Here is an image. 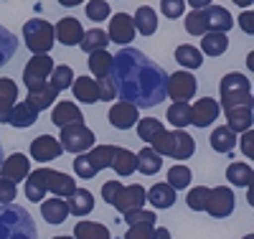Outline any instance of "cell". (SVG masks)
<instances>
[{"label": "cell", "mask_w": 254, "mask_h": 239, "mask_svg": "<svg viewBox=\"0 0 254 239\" xmlns=\"http://www.w3.org/2000/svg\"><path fill=\"white\" fill-rule=\"evenodd\" d=\"M110 81L120 102H130L137 110L140 107L147 110V107H158L165 99L168 74L160 64L147 59L142 51L122 46L117 54H112Z\"/></svg>", "instance_id": "cell-1"}, {"label": "cell", "mask_w": 254, "mask_h": 239, "mask_svg": "<svg viewBox=\"0 0 254 239\" xmlns=\"http://www.w3.org/2000/svg\"><path fill=\"white\" fill-rule=\"evenodd\" d=\"M74 191H76V181L54 168H38V170L28 173V178H26V199L33 204H41L46 199V193L66 199Z\"/></svg>", "instance_id": "cell-2"}, {"label": "cell", "mask_w": 254, "mask_h": 239, "mask_svg": "<svg viewBox=\"0 0 254 239\" xmlns=\"http://www.w3.org/2000/svg\"><path fill=\"white\" fill-rule=\"evenodd\" d=\"M0 239H38L33 216L15 204H0Z\"/></svg>", "instance_id": "cell-3"}, {"label": "cell", "mask_w": 254, "mask_h": 239, "mask_svg": "<svg viewBox=\"0 0 254 239\" xmlns=\"http://www.w3.org/2000/svg\"><path fill=\"white\" fill-rule=\"evenodd\" d=\"M150 148L158 156H168V158H176V160H188L196 153V140L188 133H183V130H173V133H160L150 143Z\"/></svg>", "instance_id": "cell-4"}, {"label": "cell", "mask_w": 254, "mask_h": 239, "mask_svg": "<svg viewBox=\"0 0 254 239\" xmlns=\"http://www.w3.org/2000/svg\"><path fill=\"white\" fill-rule=\"evenodd\" d=\"M219 92H221V104L224 112L226 110H234V107H252V86L249 79L239 72H231L221 79L219 84Z\"/></svg>", "instance_id": "cell-5"}, {"label": "cell", "mask_w": 254, "mask_h": 239, "mask_svg": "<svg viewBox=\"0 0 254 239\" xmlns=\"http://www.w3.org/2000/svg\"><path fill=\"white\" fill-rule=\"evenodd\" d=\"M23 38H26V46L33 54H49L54 49V43H56L54 26L49 23L46 18H31V20H26Z\"/></svg>", "instance_id": "cell-6"}, {"label": "cell", "mask_w": 254, "mask_h": 239, "mask_svg": "<svg viewBox=\"0 0 254 239\" xmlns=\"http://www.w3.org/2000/svg\"><path fill=\"white\" fill-rule=\"evenodd\" d=\"M61 140H59V145H61V150H66V153H87L89 148H94L97 145V138H94V133L84 125V122H79V125H66V127H61V135H59Z\"/></svg>", "instance_id": "cell-7"}, {"label": "cell", "mask_w": 254, "mask_h": 239, "mask_svg": "<svg viewBox=\"0 0 254 239\" xmlns=\"http://www.w3.org/2000/svg\"><path fill=\"white\" fill-rule=\"evenodd\" d=\"M54 59L49 54H33L31 61L26 64V69H23V81H26V89H38V86H44L49 84V77L54 72Z\"/></svg>", "instance_id": "cell-8"}, {"label": "cell", "mask_w": 254, "mask_h": 239, "mask_svg": "<svg viewBox=\"0 0 254 239\" xmlns=\"http://www.w3.org/2000/svg\"><path fill=\"white\" fill-rule=\"evenodd\" d=\"M198 84H196V77L181 69V72H173L168 74V84H165V97H171L173 102H188L190 97L196 94Z\"/></svg>", "instance_id": "cell-9"}, {"label": "cell", "mask_w": 254, "mask_h": 239, "mask_svg": "<svg viewBox=\"0 0 254 239\" xmlns=\"http://www.w3.org/2000/svg\"><path fill=\"white\" fill-rule=\"evenodd\" d=\"M208 216L214 219H226L234 211V193H231L229 186H216L208 191V204H206Z\"/></svg>", "instance_id": "cell-10"}, {"label": "cell", "mask_w": 254, "mask_h": 239, "mask_svg": "<svg viewBox=\"0 0 254 239\" xmlns=\"http://www.w3.org/2000/svg\"><path fill=\"white\" fill-rule=\"evenodd\" d=\"M135 23H132V15L127 13H115L110 15V31H107V38L120 43V46H130V41L135 38Z\"/></svg>", "instance_id": "cell-11"}, {"label": "cell", "mask_w": 254, "mask_h": 239, "mask_svg": "<svg viewBox=\"0 0 254 239\" xmlns=\"http://www.w3.org/2000/svg\"><path fill=\"white\" fill-rule=\"evenodd\" d=\"M145 188L140 183H130V186H122L117 199H115V209L120 214H127V211H135V209H145Z\"/></svg>", "instance_id": "cell-12"}, {"label": "cell", "mask_w": 254, "mask_h": 239, "mask_svg": "<svg viewBox=\"0 0 254 239\" xmlns=\"http://www.w3.org/2000/svg\"><path fill=\"white\" fill-rule=\"evenodd\" d=\"M221 112V107L216 99H211V97H201L198 102L190 104V125H196V127H208L211 122H214Z\"/></svg>", "instance_id": "cell-13"}, {"label": "cell", "mask_w": 254, "mask_h": 239, "mask_svg": "<svg viewBox=\"0 0 254 239\" xmlns=\"http://www.w3.org/2000/svg\"><path fill=\"white\" fill-rule=\"evenodd\" d=\"M28 173H31V163L23 153H13L5 158V163L0 165V178H5V181H26L28 178Z\"/></svg>", "instance_id": "cell-14"}, {"label": "cell", "mask_w": 254, "mask_h": 239, "mask_svg": "<svg viewBox=\"0 0 254 239\" xmlns=\"http://www.w3.org/2000/svg\"><path fill=\"white\" fill-rule=\"evenodd\" d=\"M107 117H110V125H112V127H117V130H130V127L137 125L140 112H137V107L130 104V102H115Z\"/></svg>", "instance_id": "cell-15"}, {"label": "cell", "mask_w": 254, "mask_h": 239, "mask_svg": "<svg viewBox=\"0 0 254 239\" xmlns=\"http://www.w3.org/2000/svg\"><path fill=\"white\" fill-rule=\"evenodd\" d=\"M54 36H56V41L64 43V46H79L81 38H84V28H81V23L76 18L66 15L54 26Z\"/></svg>", "instance_id": "cell-16"}, {"label": "cell", "mask_w": 254, "mask_h": 239, "mask_svg": "<svg viewBox=\"0 0 254 239\" xmlns=\"http://www.w3.org/2000/svg\"><path fill=\"white\" fill-rule=\"evenodd\" d=\"M61 145H59V140L56 138H51V135H38L33 143H31V158H36V160H41V163H49V160H56V158H61Z\"/></svg>", "instance_id": "cell-17"}, {"label": "cell", "mask_w": 254, "mask_h": 239, "mask_svg": "<svg viewBox=\"0 0 254 239\" xmlns=\"http://www.w3.org/2000/svg\"><path fill=\"white\" fill-rule=\"evenodd\" d=\"M203 13V20H206V33L208 31H219V33H226L231 31V26H234V18H231V13L221 5H208L201 10Z\"/></svg>", "instance_id": "cell-18"}, {"label": "cell", "mask_w": 254, "mask_h": 239, "mask_svg": "<svg viewBox=\"0 0 254 239\" xmlns=\"http://www.w3.org/2000/svg\"><path fill=\"white\" fill-rule=\"evenodd\" d=\"M51 122H54L56 127L79 125V122H84V115H81V110H79V107H76L74 102H59V104H54Z\"/></svg>", "instance_id": "cell-19"}, {"label": "cell", "mask_w": 254, "mask_h": 239, "mask_svg": "<svg viewBox=\"0 0 254 239\" xmlns=\"http://www.w3.org/2000/svg\"><path fill=\"white\" fill-rule=\"evenodd\" d=\"M71 89H74V97L84 104H94L99 102V86H97V79L94 77H76L71 81Z\"/></svg>", "instance_id": "cell-20"}, {"label": "cell", "mask_w": 254, "mask_h": 239, "mask_svg": "<svg viewBox=\"0 0 254 239\" xmlns=\"http://www.w3.org/2000/svg\"><path fill=\"white\" fill-rule=\"evenodd\" d=\"M18 102V86L13 79H0V122H8Z\"/></svg>", "instance_id": "cell-21"}, {"label": "cell", "mask_w": 254, "mask_h": 239, "mask_svg": "<svg viewBox=\"0 0 254 239\" xmlns=\"http://www.w3.org/2000/svg\"><path fill=\"white\" fill-rule=\"evenodd\" d=\"M120 178H130L132 173L137 170V158L132 150H127V148H117L115 150V158H112V165H110Z\"/></svg>", "instance_id": "cell-22"}, {"label": "cell", "mask_w": 254, "mask_h": 239, "mask_svg": "<svg viewBox=\"0 0 254 239\" xmlns=\"http://www.w3.org/2000/svg\"><path fill=\"white\" fill-rule=\"evenodd\" d=\"M66 209L74 216H87L94 211V196L87 188H76L71 196H66Z\"/></svg>", "instance_id": "cell-23"}, {"label": "cell", "mask_w": 254, "mask_h": 239, "mask_svg": "<svg viewBox=\"0 0 254 239\" xmlns=\"http://www.w3.org/2000/svg\"><path fill=\"white\" fill-rule=\"evenodd\" d=\"M229 49V36L226 33H219V31H208V33H203L201 36V54H206V56H221L224 51Z\"/></svg>", "instance_id": "cell-24"}, {"label": "cell", "mask_w": 254, "mask_h": 239, "mask_svg": "<svg viewBox=\"0 0 254 239\" xmlns=\"http://www.w3.org/2000/svg\"><path fill=\"white\" fill-rule=\"evenodd\" d=\"M115 150H117V145H94V148H89L84 156H87V160H89L92 170H94V173H99L102 168H110V165H112Z\"/></svg>", "instance_id": "cell-25"}, {"label": "cell", "mask_w": 254, "mask_h": 239, "mask_svg": "<svg viewBox=\"0 0 254 239\" xmlns=\"http://www.w3.org/2000/svg\"><path fill=\"white\" fill-rule=\"evenodd\" d=\"M145 199L150 201L155 209H171L176 204V191L163 181V183L150 186V191H145Z\"/></svg>", "instance_id": "cell-26"}, {"label": "cell", "mask_w": 254, "mask_h": 239, "mask_svg": "<svg viewBox=\"0 0 254 239\" xmlns=\"http://www.w3.org/2000/svg\"><path fill=\"white\" fill-rule=\"evenodd\" d=\"M41 216L49 222V224H64L69 216V209H66V201L64 199H46L41 201Z\"/></svg>", "instance_id": "cell-27"}, {"label": "cell", "mask_w": 254, "mask_h": 239, "mask_svg": "<svg viewBox=\"0 0 254 239\" xmlns=\"http://www.w3.org/2000/svg\"><path fill=\"white\" fill-rule=\"evenodd\" d=\"M252 107H234V110H226V127L231 133H247L252 130Z\"/></svg>", "instance_id": "cell-28"}, {"label": "cell", "mask_w": 254, "mask_h": 239, "mask_svg": "<svg viewBox=\"0 0 254 239\" xmlns=\"http://www.w3.org/2000/svg\"><path fill=\"white\" fill-rule=\"evenodd\" d=\"M132 23H135V31L140 36H153L158 31V15L153 8H147V5H140L132 15Z\"/></svg>", "instance_id": "cell-29"}, {"label": "cell", "mask_w": 254, "mask_h": 239, "mask_svg": "<svg viewBox=\"0 0 254 239\" xmlns=\"http://www.w3.org/2000/svg\"><path fill=\"white\" fill-rule=\"evenodd\" d=\"M135 158H137V170L142 176H155L163 168V156H158L150 145H145L140 153H135Z\"/></svg>", "instance_id": "cell-30"}, {"label": "cell", "mask_w": 254, "mask_h": 239, "mask_svg": "<svg viewBox=\"0 0 254 239\" xmlns=\"http://www.w3.org/2000/svg\"><path fill=\"white\" fill-rule=\"evenodd\" d=\"M56 94H59V92L54 89L51 84H44V86H38V89H31L28 97H26V102L33 107L36 112H44L46 107H51V104L56 102Z\"/></svg>", "instance_id": "cell-31"}, {"label": "cell", "mask_w": 254, "mask_h": 239, "mask_svg": "<svg viewBox=\"0 0 254 239\" xmlns=\"http://www.w3.org/2000/svg\"><path fill=\"white\" fill-rule=\"evenodd\" d=\"M36 120H38V112L33 110V107H31L28 102H15L8 125H13V127H18V130H23V127L36 125Z\"/></svg>", "instance_id": "cell-32"}, {"label": "cell", "mask_w": 254, "mask_h": 239, "mask_svg": "<svg viewBox=\"0 0 254 239\" xmlns=\"http://www.w3.org/2000/svg\"><path fill=\"white\" fill-rule=\"evenodd\" d=\"M176 61L186 72H193V69H201L203 67V56L196 46H190V43H183V46L176 49Z\"/></svg>", "instance_id": "cell-33"}, {"label": "cell", "mask_w": 254, "mask_h": 239, "mask_svg": "<svg viewBox=\"0 0 254 239\" xmlns=\"http://www.w3.org/2000/svg\"><path fill=\"white\" fill-rule=\"evenodd\" d=\"M234 145H237V133H231L226 125L216 127L214 133H211V148H214L216 153H229L231 156Z\"/></svg>", "instance_id": "cell-34"}, {"label": "cell", "mask_w": 254, "mask_h": 239, "mask_svg": "<svg viewBox=\"0 0 254 239\" xmlns=\"http://www.w3.org/2000/svg\"><path fill=\"white\" fill-rule=\"evenodd\" d=\"M110 69H112V54H110L107 49L89 54V72L94 74V79L110 77Z\"/></svg>", "instance_id": "cell-35"}, {"label": "cell", "mask_w": 254, "mask_h": 239, "mask_svg": "<svg viewBox=\"0 0 254 239\" xmlns=\"http://www.w3.org/2000/svg\"><path fill=\"white\" fill-rule=\"evenodd\" d=\"M135 127H137V138H140V140H145V145H150L160 133H165L163 122H160V120H155V117H140Z\"/></svg>", "instance_id": "cell-36"}, {"label": "cell", "mask_w": 254, "mask_h": 239, "mask_svg": "<svg viewBox=\"0 0 254 239\" xmlns=\"http://www.w3.org/2000/svg\"><path fill=\"white\" fill-rule=\"evenodd\" d=\"M107 43H110L107 31H102V28H92V31L84 33V38H81L79 46H81V51H84V54H94V51L107 49Z\"/></svg>", "instance_id": "cell-37"}, {"label": "cell", "mask_w": 254, "mask_h": 239, "mask_svg": "<svg viewBox=\"0 0 254 239\" xmlns=\"http://www.w3.org/2000/svg\"><path fill=\"white\" fill-rule=\"evenodd\" d=\"M74 239H110V232L97 222H79L74 227Z\"/></svg>", "instance_id": "cell-38"}, {"label": "cell", "mask_w": 254, "mask_h": 239, "mask_svg": "<svg viewBox=\"0 0 254 239\" xmlns=\"http://www.w3.org/2000/svg\"><path fill=\"white\" fill-rule=\"evenodd\" d=\"M168 122L171 125H176L178 130H183V127H188L190 125V104L188 102H173L171 107H168Z\"/></svg>", "instance_id": "cell-39"}, {"label": "cell", "mask_w": 254, "mask_h": 239, "mask_svg": "<svg viewBox=\"0 0 254 239\" xmlns=\"http://www.w3.org/2000/svg\"><path fill=\"white\" fill-rule=\"evenodd\" d=\"M226 178L234 186H249L254 181V170L249 163H231L226 168Z\"/></svg>", "instance_id": "cell-40"}, {"label": "cell", "mask_w": 254, "mask_h": 239, "mask_svg": "<svg viewBox=\"0 0 254 239\" xmlns=\"http://www.w3.org/2000/svg\"><path fill=\"white\" fill-rule=\"evenodd\" d=\"M15 49H18V38L0 23V67H5V64L15 56Z\"/></svg>", "instance_id": "cell-41"}, {"label": "cell", "mask_w": 254, "mask_h": 239, "mask_svg": "<svg viewBox=\"0 0 254 239\" xmlns=\"http://www.w3.org/2000/svg\"><path fill=\"white\" fill-rule=\"evenodd\" d=\"M193 181V176H190V168L186 165H173V168H168V186H171L173 191H181V188H188V183Z\"/></svg>", "instance_id": "cell-42"}, {"label": "cell", "mask_w": 254, "mask_h": 239, "mask_svg": "<svg viewBox=\"0 0 254 239\" xmlns=\"http://www.w3.org/2000/svg\"><path fill=\"white\" fill-rule=\"evenodd\" d=\"M74 81V72L71 67H66V64H61V67H54L51 77H49V84L54 86L56 92H64V89H69Z\"/></svg>", "instance_id": "cell-43"}, {"label": "cell", "mask_w": 254, "mask_h": 239, "mask_svg": "<svg viewBox=\"0 0 254 239\" xmlns=\"http://www.w3.org/2000/svg\"><path fill=\"white\" fill-rule=\"evenodd\" d=\"M208 191L206 186H196V188H190L188 191V196H186V204L190 211H206V204H208Z\"/></svg>", "instance_id": "cell-44"}, {"label": "cell", "mask_w": 254, "mask_h": 239, "mask_svg": "<svg viewBox=\"0 0 254 239\" xmlns=\"http://www.w3.org/2000/svg\"><path fill=\"white\" fill-rule=\"evenodd\" d=\"M112 15V8L107 0H89L87 3V18L97 20V23H102V20H107Z\"/></svg>", "instance_id": "cell-45"}, {"label": "cell", "mask_w": 254, "mask_h": 239, "mask_svg": "<svg viewBox=\"0 0 254 239\" xmlns=\"http://www.w3.org/2000/svg\"><path fill=\"white\" fill-rule=\"evenodd\" d=\"M186 31L190 36H203L206 33V20H203V13L201 10H190L186 15Z\"/></svg>", "instance_id": "cell-46"}, {"label": "cell", "mask_w": 254, "mask_h": 239, "mask_svg": "<svg viewBox=\"0 0 254 239\" xmlns=\"http://www.w3.org/2000/svg\"><path fill=\"white\" fill-rule=\"evenodd\" d=\"M125 222H127V227H132V224H155L158 222V216L153 214V211H147V209H135V211H127L125 214Z\"/></svg>", "instance_id": "cell-47"}, {"label": "cell", "mask_w": 254, "mask_h": 239, "mask_svg": "<svg viewBox=\"0 0 254 239\" xmlns=\"http://www.w3.org/2000/svg\"><path fill=\"white\" fill-rule=\"evenodd\" d=\"M160 10L168 20H176L186 13V0H160Z\"/></svg>", "instance_id": "cell-48"}, {"label": "cell", "mask_w": 254, "mask_h": 239, "mask_svg": "<svg viewBox=\"0 0 254 239\" xmlns=\"http://www.w3.org/2000/svg\"><path fill=\"white\" fill-rule=\"evenodd\" d=\"M155 234V224H132V227H127V234L125 239H153Z\"/></svg>", "instance_id": "cell-49"}, {"label": "cell", "mask_w": 254, "mask_h": 239, "mask_svg": "<svg viewBox=\"0 0 254 239\" xmlns=\"http://www.w3.org/2000/svg\"><path fill=\"white\" fill-rule=\"evenodd\" d=\"M18 196V188L13 181L0 178V204H13V199Z\"/></svg>", "instance_id": "cell-50"}, {"label": "cell", "mask_w": 254, "mask_h": 239, "mask_svg": "<svg viewBox=\"0 0 254 239\" xmlns=\"http://www.w3.org/2000/svg\"><path fill=\"white\" fill-rule=\"evenodd\" d=\"M97 86H99V99H102V102H112V99H117V94H115V86H112L110 77L97 79Z\"/></svg>", "instance_id": "cell-51"}, {"label": "cell", "mask_w": 254, "mask_h": 239, "mask_svg": "<svg viewBox=\"0 0 254 239\" xmlns=\"http://www.w3.org/2000/svg\"><path fill=\"white\" fill-rule=\"evenodd\" d=\"M120 188H122V181H107V183L102 186V199L107 201V204H115Z\"/></svg>", "instance_id": "cell-52"}, {"label": "cell", "mask_w": 254, "mask_h": 239, "mask_svg": "<svg viewBox=\"0 0 254 239\" xmlns=\"http://www.w3.org/2000/svg\"><path fill=\"white\" fill-rule=\"evenodd\" d=\"M242 143V153L244 158H254V130H247V133H242V138H237Z\"/></svg>", "instance_id": "cell-53"}, {"label": "cell", "mask_w": 254, "mask_h": 239, "mask_svg": "<svg viewBox=\"0 0 254 239\" xmlns=\"http://www.w3.org/2000/svg\"><path fill=\"white\" fill-rule=\"evenodd\" d=\"M239 26H242L244 33H249V36L254 33V13H252V10H244V13L239 15Z\"/></svg>", "instance_id": "cell-54"}, {"label": "cell", "mask_w": 254, "mask_h": 239, "mask_svg": "<svg viewBox=\"0 0 254 239\" xmlns=\"http://www.w3.org/2000/svg\"><path fill=\"white\" fill-rule=\"evenodd\" d=\"M188 5H190V10H203L208 5H214V0H188Z\"/></svg>", "instance_id": "cell-55"}, {"label": "cell", "mask_w": 254, "mask_h": 239, "mask_svg": "<svg viewBox=\"0 0 254 239\" xmlns=\"http://www.w3.org/2000/svg\"><path fill=\"white\" fill-rule=\"evenodd\" d=\"M153 239H171V232H168L165 227H158L155 234H153Z\"/></svg>", "instance_id": "cell-56"}, {"label": "cell", "mask_w": 254, "mask_h": 239, "mask_svg": "<svg viewBox=\"0 0 254 239\" xmlns=\"http://www.w3.org/2000/svg\"><path fill=\"white\" fill-rule=\"evenodd\" d=\"M59 3L64 5V8H76V5H81L84 0H59Z\"/></svg>", "instance_id": "cell-57"}, {"label": "cell", "mask_w": 254, "mask_h": 239, "mask_svg": "<svg viewBox=\"0 0 254 239\" xmlns=\"http://www.w3.org/2000/svg\"><path fill=\"white\" fill-rule=\"evenodd\" d=\"M234 3H237L239 8H249V5H252V0H234Z\"/></svg>", "instance_id": "cell-58"}, {"label": "cell", "mask_w": 254, "mask_h": 239, "mask_svg": "<svg viewBox=\"0 0 254 239\" xmlns=\"http://www.w3.org/2000/svg\"><path fill=\"white\" fill-rule=\"evenodd\" d=\"M54 239H74V237H54Z\"/></svg>", "instance_id": "cell-59"}, {"label": "cell", "mask_w": 254, "mask_h": 239, "mask_svg": "<svg viewBox=\"0 0 254 239\" xmlns=\"http://www.w3.org/2000/svg\"><path fill=\"white\" fill-rule=\"evenodd\" d=\"M244 239H254V234H247V237H244Z\"/></svg>", "instance_id": "cell-60"}, {"label": "cell", "mask_w": 254, "mask_h": 239, "mask_svg": "<svg viewBox=\"0 0 254 239\" xmlns=\"http://www.w3.org/2000/svg\"><path fill=\"white\" fill-rule=\"evenodd\" d=\"M0 158H3V148H0Z\"/></svg>", "instance_id": "cell-61"}]
</instances>
